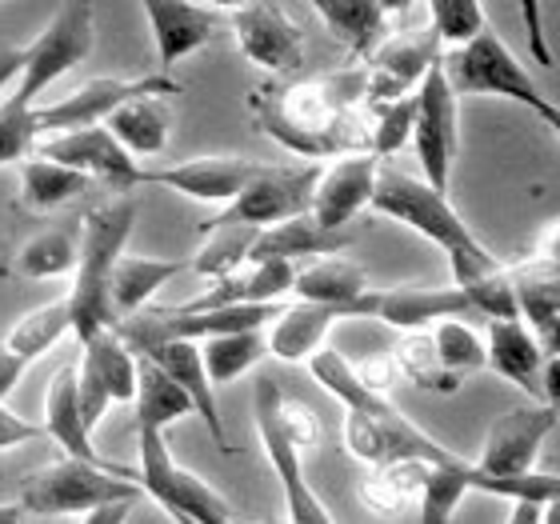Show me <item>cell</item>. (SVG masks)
Masks as SVG:
<instances>
[{"instance_id":"obj_1","label":"cell","mask_w":560,"mask_h":524,"mask_svg":"<svg viewBox=\"0 0 560 524\" xmlns=\"http://www.w3.org/2000/svg\"><path fill=\"white\" fill-rule=\"evenodd\" d=\"M369 72L364 65L296 81H269L248 96L260 132H269L296 156H361L373 140V120L364 108Z\"/></svg>"},{"instance_id":"obj_2","label":"cell","mask_w":560,"mask_h":524,"mask_svg":"<svg viewBox=\"0 0 560 524\" xmlns=\"http://www.w3.org/2000/svg\"><path fill=\"white\" fill-rule=\"evenodd\" d=\"M373 209L441 248L448 257V268H453V289L465 292V301L472 304L477 316H489V321H516L521 316L513 280H509V265H501L489 248L480 245L477 233L460 221V212L453 209V200L444 193L429 188L420 176L381 164L373 188Z\"/></svg>"},{"instance_id":"obj_3","label":"cell","mask_w":560,"mask_h":524,"mask_svg":"<svg viewBox=\"0 0 560 524\" xmlns=\"http://www.w3.org/2000/svg\"><path fill=\"white\" fill-rule=\"evenodd\" d=\"M132 224H137V200H132V193L108 197L105 205L84 212L81 260H77V272H72V289L65 292L72 313V337L81 340V345L117 328L113 301H108V280H113V268H117V260L129 248Z\"/></svg>"},{"instance_id":"obj_4","label":"cell","mask_w":560,"mask_h":524,"mask_svg":"<svg viewBox=\"0 0 560 524\" xmlns=\"http://www.w3.org/2000/svg\"><path fill=\"white\" fill-rule=\"evenodd\" d=\"M144 492L137 485V473L113 465V461H72L57 456L52 465L36 468L21 485L24 516H89L105 504H137Z\"/></svg>"},{"instance_id":"obj_5","label":"cell","mask_w":560,"mask_h":524,"mask_svg":"<svg viewBox=\"0 0 560 524\" xmlns=\"http://www.w3.org/2000/svg\"><path fill=\"white\" fill-rule=\"evenodd\" d=\"M137 485L144 497L161 504L176 524H241L233 504L212 489L209 480H200L192 468H185L168 453L164 432L137 429Z\"/></svg>"},{"instance_id":"obj_6","label":"cell","mask_w":560,"mask_h":524,"mask_svg":"<svg viewBox=\"0 0 560 524\" xmlns=\"http://www.w3.org/2000/svg\"><path fill=\"white\" fill-rule=\"evenodd\" d=\"M96 45V9L84 0H69L52 9L48 24L24 45V69L21 81L12 84L16 93H24L33 105H40V96L52 84L81 65Z\"/></svg>"},{"instance_id":"obj_7","label":"cell","mask_w":560,"mask_h":524,"mask_svg":"<svg viewBox=\"0 0 560 524\" xmlns=\"http://www.w3.org/2000/svg\"><path fill=\"white\" fill-rule=\"evenodd\" d=\"M444 77L453 84L456 96H501V101H516L528 113L537 108L545 93L537 81L528 77V69L516 60V53L504 45L501 36L485 28L477 40H468L465 48H453L441 57Z\"/></svg>"},{"instance_id":"obj_8","label":"cell","mask_w":560,"mask_h":524,"mask_svg":"<svg viewBox=\"0 0 560 524\" xmlns=\"http://www.w3.org/2000/svg\"><path fill=\"white\" fill-rule=\"evenodd\" d=\"M460 96L453 93V84L444 77V65L436 60L429 69V77L420 81L417 89V120H412V144H417V161H420V181L436 193L448 197V185H453V168H456V149H460V108H456Z\"/></svg>"},{"instance_id":"obj_9","label":"cell","mask_w":560,"mask_h":524,"mask_svg":"<svg viewBox=\"0 0 560 524\" xmlns=\"http://www.w3.org/2000/svg\"><path fill=\"white\" fill-rule=\"evenodd\" d=\"M320 181V164H260V173L233 205H224L217 224H245V229H272L292 217H308L313 193Z\"/></svg>"},{"instance_id":"obj_10","label":"cell","mask_w":560,"mask_h":524,"mask_svg":"<svg viewBox=\"0 0 560 524\" xmlns=\"http://www.w3.org/2000/svg\"><path fill=\"white\" fill-rule=\"evenodd\" d=\"M280 385L272 376H260L257 388H253V420H257V436L260 449L269 456L272 473L280 480V492H284V509H289V524H332L325 501L316 497V489L304 477V456L301 449L280 432L277 424V405H280Z\"/></svg>"},{"instance_id":"obj_11","label":"cell","mask_w":560,"mask_h":524,"mask_svg":"<svg viewBox=\"0 0 560 524\" xmlns=\"http://www.w3.org/2000/svg\"><path fill=\"white\" fill-rule=\"evenodd\" d=\"M180 84L161 72H144V77H96L60 96L52 105H36V132L40 137H57V132L96 129L105 125L120 105H129L144 93H176Z\"/></svg>"},{"instance_id":"obj_12","label":"cell","mask_w":560,"mask_h":524,"mask_svg":"<svg viewBox=\"0 0 560 524\" xmlns=\"http://www.w3.org/2000/svg\"><path fill=\"white\" fill-rule=\"evenodd\" d=\"M224 21L233 28L236 48L253 60L257 69L272 72V77H292L304 65V36L284 12V4L272 0H248V4H229Z\"/></svg>"},{"instance_id":"obj_13","label":"cell","mask_w":560,"mask_h":524,"mask_svg":"<svg viewBox=\"0 0 560 524\" xmlns=\"http://www.w3.org/2000/svg\"><path fill=\"white\" fill-rule=\"evenodd\" d=\"M33 156H45L52 164H65L72 173L89 176L93 185L101 188H113V193H132L140 188V168L129 156V152L120 149L117 137L105 129V125H96V129H77V132H57V137H40L36 140V152Z\"/></svg>"},{"instance_id":"obj_14","label":"cell","mask_w":560,"mask_h":524,"mask_svg":"<svg viewBox=\"0 0 560 524\" xmlns=\"http://www.w3.org/2000/svg\"><path fill=\"white\" fill-rule=\"evenodd\" d=\"M557 412L545 405H521L509 408L504 417L492 420L489 436H485V449L472 461L477 473L492 480H509V477H525V473H537V456L540 444L557 429Z\"/></svg>"},{"instance_id":"obj_15","label":"cell","mask_w":560,"mask_h":524,"mask_svg":"<svg viewBox=\"0 0 560 524\" xmlns=\"http://www.w3.org/2000/svg\"><path fill=\"white\" fill-rule=\"evenodd\" d=\"M441 57H444V48L436 45V36L429 33V24H424V28L388 33L385 45L364 60V72H369L364 105H388V101L412 96Z\"/></svg>"},{"instance_id":"obj_16","label":"cell","mask_w":560,"mask_h":524,"mask_svg":"<svg viewBox=\"0 0 560 524\" xmlns=\"http://www.w3.org/2000/svg\"><path fill=\"white\" fill-rule=\"evenodd\" d=\"M260 164L265 161L236 156V152H224V156H192V161H176V164H144L140 168V185L173 188L180 197L205 200V205H233L248 188V181L260 173Z\"/></svg>"},{"instance_id":"obj_17","label":"cell","mask_w":560,"mask_h":524,"mask_svg":"<svg viewBox=\"0 0 560 524\" xmlns=\"http://www.w3.org/2000/svg\"><path fill=\"white\" fill-rule=\"evenodd\" d=\"M144 21H149L152 48H156V65L161 77H168L173 65L212 45L224 28L221 4H185V0H149L140 4Z\"/></svg>"},{"instance_id":"obj_18","label":"cell","mask_w":560,"mask_h":524,"mask_svg":"<svg viewBox=\"0 0 560 524\" xmlns=\"http://www.w3.org/2000/svg\"><path fill=\"white\" fill-rule=\"evenodd\" d=\"M352 316H376L400 333H424L429 325L441 321H460V316H477L472 304L465 301L460 289H417V284H400V289H369L361 301L352 304Z\"/></svg>"},{"instance_id":"obj_19","label":"cell","mask_w":560,"mask_h":524,"mask_svg":"<svg viewBox=\"0 0 560 524\" xmlns=\"http://www.w3.org/2000/svg\"><path fill=\"white\" fill-rule=\"evenodd\" d=\"M376 173H381V161L361 152V156H340L328 168H320V181H316L313 193V217L325 233H352L349 224L361 217L364 209H373V188Z\"/></svg>"},{"instance_id":"obj_20","label":"cell","mask_w":560,"mask_h":524,"mask_svg":"<svg viewBox=\"0 0 560 524\" xmlns=\"http://www.w3.org/2000/svg\"><path fill=\"white\" fill-rule=\"evenodd\" d=\"M144 361H152L168 381H173L180 393L188 396L192 412L200 417V424L209 429V436L221 444V453H236V444H229V429H224L221 405H217V388H212L209 373H205V361H200V345H185V340H173V345H156L149 352H137Z\"/></svg>"},{"instance_id":"obj_21","label":"cell","mask_w":560,"mask_h":524,"mask_svg":"<svg viewBox=\"0 0 560 524\" xmlns=\"http://www.w3.org/2000/svg\"><path fill=\"white\" fill-rule=\"evenodd\" d=\"M173 93H144L129 105H120L113 117L105 120V129L117 137V144L129 152L132 161L144 164L152 156H161L168 149V140H173Z\"/></svg>"},{"instance_id":"obj_22","label":"cell","mask_w":560,"mask_h":524,"mask_svg":"<svg viewBox=\"0 0 560 524\" xmlns=\"http://www.w3.org/2000/svg\"><path fill=\"white\" fill-rule=\"evenodd\" d=\"M485 357L489 369L501 381L516 385L540 405V364H545V349H540L537 333L516 316V321H489V337H485Z\"/></svg>"},{"instance_id":"obj_23","label":"cell","mask_w":560,"mask_h":524,"mask_svg":"<svg viewBox=\"0 0 560 524\" xmlns=\"http://www.w3.org/2000/svg\"><path fill=\"white\" fill-rule=\"evenodd\" d=\"M45 441H52L60 449V456H72V461H105L96 453L93 432L84 429L81 405H77V364H65L60 373H52L45 388Z\"/></svg>"},{"instance_id":"obj_24","label":"cell","mask_w":560,"mask_h":524,"mask_svg":"<svg viewBox=\"0 0 560 524\" xmlns=\"http://www.w3.org/2000/svg\"><path fill=\"white\" fill-rule=\"evenodd\" d=\"M313 12L361 65L393 33V4H381V0H316Z\"/></svg>"},{"instance_id":"obj_25","label":"cell","mask_w":560,"mask_h":524,"mask_svg":"<svg viewBox=\"0 0 560 524\" xmlns=\"http://www.w3.org/2000/svg\"><path fill=\"white\" fill-rule=\"evenodd\" d=\"M357 233H325L313 217H292L284 224L260 229L253 248H248V265H265V260H289L296 265L301 257H340L352 245Z\"/></svg>"},{"instance_id":"obj_26","label":"cell","mask_w":560,"mask_h":524,"mask_svg":"<svg viewBox=\"0 0 560 524\" xmlns=\"http://www.w3.org/2000/svg\"><path fill=\"white\" fill-rule=\"evenodd\" d=\"M340 316H349V308L292 301V304H284V313L272 321L265 345H269V352L277 361H289V364L313 361L316 352L325 349L328 328L337 325Z\"/></svg>"},{"instance_id":"obj_27","label":"cell","mask_w":560,"mask_h":524,"mask_svg":"<svg viewBox=\"0 0 560 524\" xmlns=\"http://www.w3.org/2000/svg\"><path fill=\"white\" fill-rule=\"evenodd\" d=\"M180 272H188V257L185 260H173V257H125L117 260L113 268V280H108V301H113V316L120 321H129V316L144 313L149 301L164 284H173Z\"/></svg>"},{"instance_id":"obj_28","label":"cell","mask_w":560,"mask_h":524,"mask_svg":"<svg viewBox=\"0 0 560 524\" xmlns=\"http://www.w3.org/2000/svg\"><path fill=\"white\" fill-rule=\"evenodd\" d=\"M373 289L369 284V272H364L357 260L349 257H316L304 268H296V284H292V296L304 304H328V308H349L361 301L364 292Z\"/></svg>"},{"instance_id":"obj_29","label":"cell","mask_w":560,"mask_h":524,"mask_svg":"<svg viewBox=\"0 0 560 524\" xmlns=\"http://www.w3.org/2000/svg\"><path fill=\"white\" fill-rule=\"evenodd\" d=\"M16 176H21V193H16V209L21 212H52L60 205H72L81 200L84 193H93V181L81 173H72L65 164H52L45 156H28V161L16 164Z\"/></svg>"},{"instance_id":"obj_30","label":"cell","mask_w":560,"mask_h":524,"mask_svg":"<svg viewBox=\"0 0 560 524\" xmlns=\"http://www.w3.org/2000/svg\"><path fill=\"white\" fill-rule=\"evenodd\" d=\"M77 260H81V241L69 229H45V233L28 236L12 253L4 272L21 280H57V277H72Z\"/></svg>"},{"instance_id":"obj_31","label":"cell","mask_w":560,"mask_h":524,"mask_svg":"<svg viewBox=\"0 0 560 524\" xmlns=\"http://www.w3.org/2000/svg\"><path fill=\"white\" fill-rule=\"evenodd\" d=\"M60 337H72V313H69V301H65V296L28 308V313L9 328V337L0 340V345L28 369V364L40 361L48 349H57Z\"/></svg>"},{"instance_id":"obj_32","label":"cell","mask_w":560,"mask_h":524,"mask_svg":"<svg viewBox=\"0 0 560 524\" xmlns=\"http://www.w3.org/2000/svg\"><path fill=\"white\" fill-rule=\"evenodd\" d=\"M205 241L188 260V272H197L200 280H224L241 272L248 265V248L257 241V229H245V224H217L209 221L205 229Z\"/></svg>"},{"instance_id":"obj_33","label":"cell","mask_w":560,"mask_h":524,"mask_svg":"<svg viewBox=\"0 0 560 524\" xmlns=\"http://www.w3.org/2000/svg\"><path fill=\"white\" fill-rule=\"evenodd\" d=\"M509 280H513L521 321H525L540 340V333H545L552 316L560 313V268L516 260V265H509Z\"/></svg>"},{"instance_id":"obj_34","label":"cell","mask_w":560,"mask_h":524,"mask_svg":"<svg viewBox=\"0 0 560 524\" xmlns=\"http://www.w3.org/2000/svg\"><path fill=\"white\" fill-rule=\"evenodd\" d=\"M137 396H132V408H137V429H173L176 420H185L192 412L188 396L168 381V376L156 369L152 361L137 357Z\"/></svg>"},{"instance_id":"obj_35","label":"cell","mask_w":560,"mask_h":524,"mask_svg":"<svg viewBox=\"0 0 560 524\" xmlns=\"http://www.w3.org/2000/svg\"><path fill=\"white\" fill-rule=\"evenodd\" d=\"M472 492V461L456 465H429L417 492L420 524H453L456 509Z\"/></svg>"},{"instance_id":"obj_36","label":"cell","mask_w":560,"mask_h":524,"mask_svg":"<svg viewBox=\"0 0 560 524\" xmlns=\"http://www.w3.org/2000/svg\"><path fill=\"white\" fill-rule=\"evenodd\" d=\"M424 473H429V465H420V461H397V465L385 468H369V477L361 480V501L381 516H400L417 501Z\"/></svg>"},{"instance_id":"obj_37","label":"cell","mask_w":560,"mask_h":524,"mask_svg":"<svg viewBox=\"0 0 560 524\" xmlns=\"http://www.w3.org/2000/svg\"><path fill=\"white\" fill-rule=\"evenodd\" d=\"M81 361H89L96 369V376L105 381L108 396H113V405H120V400H129L137 396V352L125 345V340L117 337V328L113 333H101V337H93L89 345H81Z\"/></svg>"},{"instance_id":"obj_38","label":"cell","mask_w":560,"mask_h":524,"mask_svg":"<svg viewBox=\"0 0 560 524\" xmlns=\"http://www.w3.org/2000/svg\"><path fill=\"white\" fill-rule=\"evenodd\" d=\"M265 333H229V337L205 340L200 345V361H205V373H209L212 388L217 385H233L236 376H245L257 361H265Z\"/></svg>"},{"instance_id":"obj_39","label":"cell","mask_w":560,"mask_h":524,"mask_svg":"<svg viewBox=\"0 0 560 524\" xmlns=\"http://www.w3.org/2000/svg\"><path fill=\"white\" fill-rule=\"evenodd\" d=\"M388 352H393V361H397L400 376H405V381H412L417 388H424V393L448 396V393H456V388H460V381H453V376L441 369V361H436V349H432L429 328H424V333H405V337H400Z\"/></svg>"},{"instance_id":"obj_40","label":"cell","mask_w":560,"mask_h":524,"mask_svg":"<svg viewBox=\"0 0 560 524\" xmlns=\"http://www.w3.org/2000/svg\"><path fill=\"white\" fill-rule=\"evenodd\" d=\"M432 349H436V361L453 381H465V376L489 369V357H485V340L465 325V321H441L432 325Z\"/></svg>"},{"instance_id":"obj_41","label":"cell","mask_w":560,"mask_h":524,"mask_svg":"<svg viewBox=\"0 0 560 524\" xmlns=\"http://www.w3.org/2000/svg\"><path fill=\"white\" fill-rule=\"evenodd\" d=\"M424 21H429V33L436 36V45L448 48V53L465 48L468 40H477L489 28V16L477 0H429Z\"/></svg>"},{"instance_id":"obj_42","label":"cell","mask_w":560,"mask_h":524,"mask_svg":"<svg viewBox=\"0 0 560 524\" xmlns=\"http://www.w3.org/2000/svg\"><path fill=\"white\" fill-rule=\"evenodd\" d=\"M36 105L24 93L12 89L4 101H0V168H16L21 161H28L36 152Z\"/></svg>"},{"instance_id":"obj_43","label":"cell","mask_w":560,"mask_h":524,"mask_svg":"<svg viewBox=\"0 0 560 524\" xmlns=\"http://www.w3.org/2000/svg\"><path fill=\"white\" fill-rule=\"evenodd\" d=\"M373 120V140H369V156L385 164V156L400 152L412 140V120H417V93L388 101V105H364Z\"/></svg>"},{"instance_id":"obj_44","label":"cell","mask_w":560,"mask_h":524,"mask_svg":"<svg viewBox=\"0 0 560 524\" xmlns=\"http://www.w3.org/2000/svg\"><path fill=\"white\" fill-rule=\"evenodd\" d=\"M277 424H280V432L301 449V456H304V449L320 444V420H316V412L308 405H301V400H292V396H280Z\"/></svg>"},{"instance_id":"obj_45","label":"cell","mask_w":560,"mask_h":524,"mask_svg":"<svg viewBox=\"0 0 560 524\" xmlns=\"http://www.w3.org/2000/svg\"><path fill=\"white\" fill-rule=\"evenodd\" d=\"M357 376H361V385L369 388L373 396H385L393 393V385L397 381H405L397 369V361H393V352H376V357H369V361L357 364Z\"/></svg>"},{"instance_id":"obj_46","label":"cell","mask_w":560,"mask_h":524,"mask_svg":"<svg viewBox=\"0 0 560 524\" xmlns=\"http://www.w3.org/2000/svg\"><path fill=\"white\" fill-rule=\"evenodd\" d=\"M36 441H45V429L33 424V420L16 417L9 405H0V453H12L21 444H36Z\"/></svg>"},{"instance_id":"obj_47","label":"cell","mask_w":560,"mask_h":524,"mask_svg":"<svg viewBox=\"0 0 560 524\" xmlns=\"http://www.w3.org/2000/svg\"><path fill=\"white\" fill-rule=\"evenodd\" d=\"M521 16H525V24H528V48H533L537 65L552 69L557 60H552V48L545 45V24H540V4H537V0H525V4H521Z\"/></svg>"},{"instance_id":"obj_48","label":"cell","mask_w":560,"mask_h":524,"mask_svg":"<svg viewBox=\"0 0 560 524\" xmlns=\"http://www.w3.org/2000/svg\"><path fill=\"white\" fill-rule=\"evenodd\" d=\"M525 260H533V265L560 268V221H549L545 229H540L537 241H533V253H528Z\"/></svg>"},{"instance_id":"obj_49","label":"cell","mask_w":560,"mask_h":524,"mask_svg":"<svg viewBox=\"0 0 560 524\" xmlns=\"http://www.w3.org/2000/svg\"><path fill=\"white\" fill-rule=\"evenodd\" d=\"M540 405L560 417V357H545L540 364Z\"/></svg>"},{"instance_id":"obj_50","label":"cell","mask_w":560,"mask_h":524,"mask_svg":"<svg viewBox=\"0 0 560 524\" xmlns=\"http://www.w3.org/2000/svg\"><path fill=\"white\" fill-rule=\"evenodd\" d=\"M21 69H24V45L0 48V101L12 93V84L21 81Z\"/></svg>"},{"instance_id":"obj_51","label":"cell","mask_w":560,"mask_h":524,"mask_svg":"<svg viewBox=\"0 0 560 524\" xmlns=\"http://www.w3.org/2000/svg\"><path fill=\"white\" fill-rule=\"evenodd\" d=\"M21 376H24V364L16 361L4 345H0V405H4V396L16 388V381H21Z\"/></svg>"},{"instance_id":"obj_52","label":"cell","mask_w":560,"mask_h":524,"mask_svg":"<svg viewBox=\"0 0 560 524\" xmlns=\"http://www.w3.org/2000/svg\"><path fill=\"white\" fill-rule=\"evenodd\" d=\"M132 509H137V504H105V509L81 516V524H129Z\"/></svg>"},{"instance_id":"obj_53","label":"cell","mask_w":560,"mask_h":524,"mask_svg":"<svg viewBox=\"0 0 560 524\" xmlns=\"http://www.w3.org/2000/svg\"><path fill=\"white\" fill-rule=\"evenodd\" d=\"M540 349H545V357H560V313L549 321V328L540 333Z\"/></svg>"},{"instance_id":"obj_54","label":"cell","mask_w":560,"mask_h":524,"mask_svg":"<svg viewBox=\"0 0 560 524\" xmlns=\"http://www.w3.org/2000/svg\"><path fill=\"white\" fill-rule=\"evenodd\" d=\"M504 524H540V504H513V513H509Z\"/></svg>"},{"instance_id":"obj_55","label":"cell","mask_w":560,"mask_h":524,"mask_svg":"<svg viewBox=\"0 0 560 524\" xmlns=\"http://www.w3.org/2000/svg\"><path fill=\"white\" fill-rule=\"evenodd\" d=\"M0 524H24L21 504H0Z\"/></svg>"},{"instance_id":"obj_56","label":"cell","mask_w":560,"mask_h":524,"mask_svg":"<svg viewBox=\"0 0 560 524\" xmlns=\"http://www.w3.org/2000/svg\"><path fill=\"white\" fill-rule=\"evenodd\" d=\"M540 524H560V497H552L549 504H540Z\"/></svg>"}]
</instances>
